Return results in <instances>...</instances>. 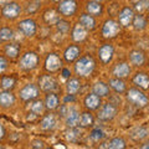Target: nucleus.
I'll return each instance as SVG.
<instances>
[{"mask_svg": "<svg viewBox=\"0 0 149 149\" xmlns=\"http://www.w3.org/2000/svg\"><path fill=\"white\" fill-rule=\"evenodd\" d=\"M62 68V60L57 54H49L45 58V70L50 73L58 72Z\"/></svg>", "mask_w": 149, "mask_h": 149, "instance_id": "11", "label": "nucleus"}, {"mask_svg": "<svg viewBox=\"0 0 149 149\" xmlns=\"http://www.w3.org/2000/svg\"><path fill=\"white\" fill-rule=\"evenodd\" d=\"M86 13L92 16H101L103 14V5L101 4V1L90 0L86 4Z\"/></svg>", "mask_w": 149, "mask_h": 149, "instance_id": "23", "label": "nucleus"}, {"mask_svg": "<svg viewBox=\"0 0 149 149\" xmlns=\"http://www.w3.org/2000/svg\"><path fill=\"white\" fill-rule=\"evenodd\" d=\"M92 92L96 93L97 96H100L102 98V97H108L111 95V88L108 86V83H106L103 81H98L93 85Z\"/></svg>", "mask_w": 149, "mask_h": 149, "instance_id": "26", "label": "nucleus"}, {"mask_svg": "<svg viewBox=\"0 0 149 149\" xmlns=\"http://www.w3.org/2000/svg\"><path fill=\"white\" fill-rule=\"evenodd\" d=\"M30 112L32 114H35L36 117L39 116H42L44 112H45V103L41 100H34L31 103V107H30Z\"/></svg>", "mask_w": 149, "mask_h": 149, "instance_id": "34", "label": "nucleus"}, {"mask_svg": "<svg viewBox=\"0 0 149 149\" xmlns=\"http://www.w3.org/2000/svg\"><path fill=\"white\" fill-rule=\"evenodd\" d=\"M5 137H6V129L1 123H0V141H3Z\"/></svg>", "mask_w": 149, "mask_h": 149, "instance_id": "44", "label": "nucleus"}, {"mask_svg": "<svg viewBox=\"0 0 149 149\" xmlns=\"http://www.w3.org/2000/svg\"><path fill=\"white\" fill-rule=\"evenodd\" d=\"M134 10L138 14H144L149 10V0H139L134 5Z\"/></svg>", "mask_w": 149, "mask_h": 149, "instance_id": "40", "label": "nucleus"}, {"mask_svg": "<svg viewBox=\"0 0 149 149\" xmlns=\"http://www.w3.org/2000/svg\"><path fill=\"white\" fill-rule=\"evenodd\" d=\"M0 83H1V88H3V90L13 91L14 87L16 86V80H15V77H13V76H3Z\"/></svg>", "mask_w": 149, "mask_h": 149, "instance_id": "35", "label": "nucleus"}, {"mask_svg": "<svg viewBox=\"0 0 149 149\" xmlns=\"http://www.w3.org/2000/svg\"><path fill=\"white\" fill-rule=\"evenodd\" d=\"M41 6V1L40 0H31V1L27 4L26 8V13L27 14H35Z\"/></svg>", "mask_w": 149, "mask_h": 149, "instance_id": "41", "label": "nucleus"}, {"mask_svg": "<svg viewBox=\"0 0 149 149\" xmlns=\"http://www.w3.org/2000/svg\"><path fill=\"white\" fill-rule=\"evenodd\" d=\"M8 58L5 56H0V74H3L8 70Z\"/></svg>", "mask_w": 149, "mask_h": 149, "instance_id": "42", "label": "nucleus"}, {"mask_svg": "<svg viewBox=\"0 0 149 149\" xmlns=\"http://www.w3.org/2000/svg\"><path fill=\"white\" fill-rule=\"evenodd\" d=\"M96 1H102V0H96Z\"/></svg>", "mask_w": 149, "mask_h": 149, "instance_id": "50", "label": "nucleus"}, {"mask_svg": "<svg viewBox=\"0 0 149 149\" xmlns=\"http://www.w3.org/2000/svg\"><path fill=\"white\" fill-rule=\"evenodd\" d=\"M78 22L83 26V27H86V29L88 31H92V30H95L96 29V20H95V16H92L90 15V14H87V13H83L80 15V19H78Z\"/></svg>", "mask_w": 149, "mask_h": 149, "instance_id": "27", "label": "nucleus"}, {"mask_svg": "<svg viewBox=\"0 0 149 149\" xmlns=\"http://www.w3.org/2000/svg\"><path fill=\"white\" fill-rule=\"evenodd\" d=\"M20 14H21V6L16 1H10L1 8V15L6 20H15V19L20 16Z\"/></svg>", "mask_w": 149, "mask_h": 149, "instance_id": "9", "label": "nucleus"}, {"mask_svg": "<svg viewBox=\"0 0 149 149\" xmlns=\"http://www.w3.org/2000/svg\"><path fill=\"white\" fill-rule=\"evenodd\" d=\"M106 137V134L103 132V129H101V128H95V129H92L91 130V133H90V139L92 142H101L102 139H103Z\"/></svg>", "mask_w": 149, "mask_h": 149, "instance_id": "39", "label": "nucleus"}, {"mask_svg": "<svg viewBox=\"0 0 149 149\" xmlns=\"http://www.w3.org/2000/svg\"><path fill=\"white\" fill-rule=\"evenodd\" d=\"M39 96H40V87L35 85V83H27L19 92V97L24 102L34 101L36 98H39Z\"/></svg>", "mask_w": 149, "mask_h": 149, "instance_id": "5", "label": "nucleus"}, {"mask_svg": "<svg viewBox=\"0 0 149 149\" xmlns=\"http://www.w3.org/2000/svg\"><path fill=\"white\" fill-rule=\"evenodd\" d=\"M57 11L63 17H72L77 11L76 0H62L57 5Z\"/></svg>", "mask_w": 149, "mask_h": 149, "instance_id": "8", "label": "nucleus"}, {"mask_svg": "<svg viewBox=\"0 0 149 149\" xmlns=\"http://www.w3.org/2000/svg\"><path fill=\"white\" fill-rule=\"evenodd\" d=\"M133 83L136 85L139 90H149V76L144 72H138L134 74L133 77Z\"/></svg>", "mask_w": 149, "mask_h": 149, "instance_id": "24", "label": "nucleus"}, {"mask_svg": "<svg viewBox=\"0 0 149 149\" xmlns=\"http://www.w3.org/2000/svg\"><path fill=\"white\" fill-rule=\"evenodd\" d=\"M42 19L45 21V24L47 25H56V22L60 20V14L57 10H54V9H49V10L44 11L42 14Z\"/></svg>", "mask_w": 149, "mask_h": 149, "instance_id": "32", "label": "nucleus"}, {"mask_svg": "<svg viewBox=\"0 0 149 149\" xmlns=\"http://www.w3.org/2000/svg\"><path fill=\"white\" fill-rule=\"evenodd\" d=\"M56 29H57V31L60 32V34L62 35H66L70 32V29H71V24L65 20V19H60V20L56 22Z\"/></svg>", "mask_w": 149, "mask_h": 149, "instance_id": "36", "label": "nucleus"}, {"mask_svg": "<svg viewBox=\"0 0 149 149\" xmlns=\"http://www.w3.org/2000/svg\"><path fill=\"white\" fill-rule=\"evenodd\" d=\"M0 42H1V41H0Z\"/></svg>", "mask_w": 149, "mask_h": 149, "instance_id": "53", "label": "nucleus"}, {"mask_svg": "<svg viewBox=\"0 0 149 149\" xmlns=\"http://www.w3.org/2000/svg\"><path fill=\"white\" fill-rule=\"evenodd\" d=\"M132 25L134 27L136 31H143L147 29V25H148V21L146 16L143 14H138V15H134V19H133V22Z\"/></svg>", "mask_w": 149, "mask_h": 149, "instance_id": "33", "label": "nucleus"}, {"mask_svg": "<svg viewBox=\"0 0 149 149\" xmlns=\"http://www.w3.org/2000/svg\"><path fill=\"white\" fill-rule=\"evenodd\" d=\"M82 82L80 78H68V81L66 83V91L68 95H77L81 91Z\"/></svg>", "mask_w": 149, "mask_h": 149, "instance_id": "31", "label": "nucleus"}, {"mask_svg": "<svg viewBox=\"0 0 149 149\" xmlns=\"http://www.w3.org/2000/svg\"><path fill=\"white\" fill-rule=\"evenodd\" d=\"M141 148L142 149H149V141H147V142H144L142 146H141Z\"/></svg>", "mask_w": 149, "mask_h": 149, "instance_id": "47", "label": "nucleus"}, {"mask_svg": "<svg viewBox=\"0 0 149 149\" xmlns=\"http://www.w3.org/2000/svg\"><path fill=\"white\" fill-rule=\"evenodd\" d=\"M108 86L118 95H122V93L127 91V86H125V82L123 81V78H118V77L111 78L108 81Z\"/></svg>", "mask_w": 149, "mask_h": 149, "instance_id": "28", "label": "nucleus"}, {"mask_svg": "<svg viewBox=\"0 0 149 149\" xmlns=\"http://www.w3.org/2000/svg\"><path fill=\"white\" fill-rule=\"evenodd\" d=\"M95 124V117L91 113V111H86L82 112L80 114V122H78V125L81 128H90Z\"/></svg>", "mask_w": 149, "mask_h": 149, "instance_id": "30", "label": "nucleus"}, {"mask_svg": "<svg viewBox=\"0 0 149 149\" xmlns=\"http://www.w3.org/2000/svg\"><path fill=\"white\" fill-rule=\"evenodd\" d=\"M51 1H54V3H60V1H62V0H51Z\"/></svg>", "mask_w": 149, "mask_h": 149, "instance_id": "49", "label": "nucleus"}, {"mask_svg": "<svg viewBox=\"0 0 149 149\" xmlns=\"http://www.w3.org/2000/svg\"><path fill=\"white\" fill-rule=\"evenodd\" d=\"M63 102L65 103H71V102H74V95H67L66 97L63 98Z\"/></svg>", "mask_w": 149, "mask_h": 149, "instance_id": "45", "label": "nucleus"}, {"mask_svg": "<svg viewBox=\"0 0 149 149\" xmlns=\"http://www.w3.org/2000/svg\"><path fill=\"white\" fill-rule=\"evenodd\" d=\"M20 45L16 44V42H9L5 49H4V52H5L6 57L10 58V60H15L19 57V55H20Z\"/></svg>", "mask_w": 149, "mask_h": 149, "instance_id": "29", "label": "nucleus"}, {"mask_svg": "<svg viewBox=\"0 0 149 149\" xmlns=\"http://www.w3.org/2000/svg\"><path fill=\"white\" fill-rule=\"evenodd\" d=\"M83 104H85L87 111H97L102 106V98L93 92L88 93L83 100Z\"/></svg>", "mask_w": 149, "mask_h": 149, "instance_id": "14", "label": "nucleus"}, {"mask_svg": "<svg viewBox=\"0 0 149 149\" xmlns=\"http://www.w3.org/2000/svg\"><path fill=\"white\" fill-rule=\"evenodd\" d=\"M129 62L137 67H142L147 62L146 54L142 50H132L129 52Z\"/></svg>", "mask_w": 149, "mask_h": 149, "instance_id": "18", "label": "nucleus"}, {"mask_svg": "<svg viewBox=\"0 0 149 149\" xmlns=\"http://www.w3.org/2000/svg\"><path fill=\"white\" fill-rule=\"evenodd\" d=\"M80 134L81 133L77 130V127L68 128L66 132H65V138H66L68 142H71V143H76L78 141V137H80Z\"/></svg>", "mask_w": 149, "mask_h": 149, "instance_id": "37", "label": "nucleus"}, {"mask_svg": "<svg viewBox=\"0 0 149 149\" xmlns=\"http://www.w3.org/2000/svg\"><path fill=\"white\" fill-rule=\"evenodd\" d=\"M87 36H88V30L86 27H83L80 22L73 26V29L71 31V39L74 42H78V44L83 42V41L87 40Z\"/></svg>", "mask_w": 149, "mask_h": 149, "instance_id": "15", "label": "nucleus"}, {"mask_svg": "<svg viewBox=\"0 0 149 149\" xmlns=\"http://www.w3.org/2000/svg\"><path fill=\"white\" fill-rule=\"evenodd\" d=\"M96 70V61L90 55L81 56L74 61V73L78 77L88 78L92 76V73Z\"/></svg>", "mask_w": 149, "mask_h": 149, "instance_id": "1", "label": "nucleus"}, {"mask_svg": "<svg viewBox=\"0 0 149 149\" xmlns=\"http://www.w3.org/2000/svg\"><path fill=\"white\" fill-rule=\"evenodd\" d=\"M118 108L117 106H114V103L112 102H107V103L102 104L98 108V113H97V118L102 122H109V120L114 119V117L117 116Z\"/></svg>", "mask_w": 149, "mask_h": 149, "instance_id": "4", "label": "nucleus"}, {"mask_svg": "<svg viewBox=\"0 0 149 149\" xmlns=\"http://www.w3.org/2000/svg\"><path fill=\"white\" fill-rule=\"evenodd\" d=\"M113 74H114V77H118V78H127L130 72H132V68H130L129 66V63L128 62H118L117 65H114V67H113Z\"/></svg>", "mask_w": 149, "mask_h": 149, "instance_id": "19", "label": "nucleus"}, {"mask_svg": "<svg viewBox=\"0 0 149 149\" xmlns=\"http://www.w3.org/2000/svg\"><path fill=\"white\" fill-rule=\"evenodd\" d=\"M57 125V117L54 113H49L42 117L40 122V128L45 130V132H50V130H54Z\"/></svg>", "mask_w": 149, "mask_h": 149, "instance_id": "17", "label": "nucleus"}, {"mask_svg": "<svg viewBox=\"0 0 149 149\" xmlns=\"http://www.w3.org/2000/svg\"><path fill=\"white\" fill-rule=\"evenodd\" d=\"M14 39V31L10 27H1L0 29V41H4V42H8V41H11Z\"/></svg>", "mask_w": 149, "mask_h": 149, "instance_id": "38", "label": "nucleus"}, {"mask_svg": "<svg viewBox=\"0 0 149 149\" xmlns=\"http://www.w3.org/2000/svg\"><path fill=\"white\" fill-rule=\"evenodd\" d=\"M80 55H81V47L80 46L71 45V46H68V47H66V50H65L63 58L67 63H72L80 57Z\"/></svg>", "mask_w": 149, "mask_h": 149, "instance_id": "20", "label": "nucleus"}, {"mask_svg": "<svg viewBox=\"0 0 149 149\" xmlns=\"http://www.w3.org/2000/svg\"><path fill=\"white\" fill-rule=\"evenodd\" d=\"M120 32V25L118 21L113 20V19H109V20H106L103 26H102V36L104 39L109 40V39H114L117 37L118 34Z\"/></svg>", "mask_w": 149, "mask_h": 149, "instance_id": "6", "label": "nucleus"}, {"mask_svg": "<svg viewBox=\"0 0 149 149\" xmlns=\"http://www.w3.org/2000/svg\"><path fill=\"white\" fill-rule=\"evenodd\" d=\"M17 29L24 36L34 37L37 32V24L34 19H24V20L19 21Z\"/></svg>", "mask_w": 149, "mask_h": 149, "instance_id": "10", "label": "nucleus"}, {"mask_svg": "<svg viewBox=\"0 0 149 149\" xmlns=\"http://www.w3.org/2000/svg\"><path fill=\"white\" fill-rule=\"evenodd\" d=\"M100 148H107V149H124L127 148V143L123 138H119V137H116V138H112L109 141L104 142L103 144H101Z\"/></svg>", "mask_w": 149, "mask_h": 149, "instance_id": "25", "label": "nucleus"}, {"mask_svg": "<svg viewBox=\"0 0 149 149\" xmlns=\"http://www.w3.org/2000/svg\"><path fill=\"white\" fill-rule=\"evenodd\" d=\"M0 87H1V83H0Z\"/></svg>", "mask_w": 149, "mask_h": 149, "instance_id": "51", "label": "nucleus"}, {"mask_svg": "<svg viewBox=\"0 0 149 149\" xmlns=\"http://www.w3.org/2000/svg\"><path fill=\"white\" fill-rule=\"evenodd\" d=\"M78 122H80V112L74 107H68V112L65 117V123H66L67 128L78 127Z\"/></svg>", "mask_w": 149, "mask_h": 149, "instance_id": "16", "label": "nucleus"}, {"mask_svg": "<svg viewBox=\"0 0 149 149\" xmlns=\"http://www.w3.org/2000/svg\"><path fill=\"white\" fill-rule=\"evenodd\" d=\"M31 148H36V149H44L45 148V142L40 141V139H35L31 142Z\"/></svg>", "mask_w": 149, "mask_h": 149, "instance_id": "43", "label": "nucleus"}, {"mask_svg": "<svg viewBox=\"0 0 149 149\" xmlns=\"http://www.w3.org/2000/svg\"><path fill=\"white\" fill-rule=\"evenodd\" d=\"M125 97L129 103H132L133 106L138 107V108H144L149 103V98L147 95L139 88H129L125 91Z\"/></svg>", "mask_w": 149, "mask_h": 149, "instance_id": "2", "label": "nucleus"}, {"mask_svg": "<svg viewBox=\"0 0 149 149\" xmlns=\"http://www.w3.org/2000/svg\"><path fill=\"white\" fill-rule=\"evenodd\" d=\"M114 56V47L111 44H103L98 49V57L103 65H108Z\"/></svg>", "mask_w": 149, "mask_h": 149, "instance_id": "12", "label": "nucleus"}, {"mask_svg": "<svg viewBox=\"0 0 149 149\" xmlns=\"http://www.w3.org/2000/svg\"><path fill=\"white\" fill-rule=\"evenodd\" d=\"M10 1H13V0H0V6H4L5 4H8V3H10Z\"/></svg>", "mask_w": 149, "mask_h": 149, "instance_id": "48", "label": "nucleus"}, {"mask_svg": "<svg viewBox=\"0 0 149 149\" xmlns=\"http://www.w3.org/2000/svg\"><path fill=\"white\" fill-rule=\"evenodd\" d=\"M40 91H42L45 93L49 92H56L58 90V83L56 81V78L51 74H42L39 78V85Z\"/></svg>", "mask_w": 149, "mask_h": 149, "instance_id": "7", "label": "nucleus"}, {"mask_svg": "<svg viewBox=\"0 0 149 149\" xmlns=\"http://www.w3.org/2000/svg\"><path fill=\"white\" fill-rule=\"evenodd\" d=\"M0 148H3V147H1V146H0Z\"/></svg>", "mask_w": 149, "mask_h": 149, "instance_id": "52", "label": "nucleus"}, {"mask_svg": "<svg viewBox=\"0 0 149 149\" xmlns=\"http://www.w3.org/2000/svg\"><path fill=\"white\" fill-rule=\"evenodd\" d=\"M16 97L11 91H5L0 92V107L3 108H10L15 104Z\"/></svg>", "mask_w": 149, "mask_h": 149, "instance_id": "22", "label": "nucleus"}, {"mask_svg": "<svg viewBox=\"0 0 149 149\" xmlns=\"http://www.w3.org/2000/svg\"><path fill=\"white\" fill-rule=\"evenodd\" d=\"M44 103H45V109H47L49 112H52L60 107V97L57 96L56 92H49L45 97Z\"/></svg>", "mask_w": 149, "mask_h": 149, "instance_id": "21", "label": "nucleus"}, {"mask_svg": "<svg viewBox=\"0 0 149 149\" xmlns=\"http://www.w3.org/2000/svg\"><path fill=\"white\" fill-rule=\"evenodd\" d=\"M134 15H136V13H134V10L132 8H129V6L123 8L122 10L118 13V22H119V25L123 26V27L130 26L132 25V22H133Z\"/></svg>", "mask_w": 149, "mask_h": 149, "instance_id": "13", "label": "nucleus"}, {"mask_svg": "<svg viewBox=\"0 0 149 149\" xmlns=\"http://www.w3.org/2000/svg\"><path fill=\"white\" fill-rule=\"evenodd\" d=\"M39 55H37L36 52H34V51H27V52H25L24 55L21 56L20 58V67L21 70H24V71H32V70H35L37 66H39Z\"/></svg>", "mask_w": 149, "mask_h": 149, "instance_id": "3", "label": "nucleus"}, {"mask_svg": "<svg viewBox=\"0 0 149 149\" xmlns=\"http://www.w3.org/2000/svg\"><path fill=\"white\" fill-rule=\"evenodd\" d=\"M71 76V71L68 68H62V77L63 78H70Z\"/></svg>", "mask_w": 149, "mask_h": 149, "instance_id": "46", "label": "nucleus"}]
</instances>
